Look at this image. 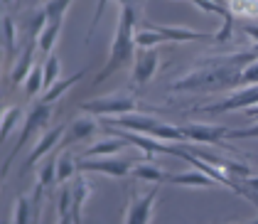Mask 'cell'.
Returning <instances> with one entry per match:
<instances>
[{
	"label": "cell",
	"mask_w": 258,
	"mask_h": 224,
	"mask_svg": "<svg viewBox=\"0 0 258 224\" xmlns=\"http://www.w3.org/2000/svg\"><path fill=\"white\" fill-rule=\"evenodd\" d=\"M256 54L251 49L231 52V54H209L204 60L192 64L187 74H182L177 82L170 86V91L184 94V91H219V89H234L238 86L241 69Z\"/></svg>",
	"instance_id": "6da1fadb"
},
{
	"label": "cell",
	"mask_w": 258,
	"mask_h": 224,
	"mask_svg": "<svg viewBox=\"0 0 258 224\" xmlns=\"http://www.w3.org/2000/svg\"><path fill=\"white\" fill-rule=\"evenodd\" d=\"M133 27H136V8H133V3L131 5H120V15H118V22H116V37L111 42V52H108L106 67L99 72V77L94 79V84L106 82L111 74H116V72L133 64V57H136Z\"/></svg>",
	"instance_id": "7a4b0ae2"
},
{
	"label": "cell",
	"mask_w": 258,
	"mask_h": 224,
	"mask_svg": "<svg viewBox=\"0 0 258 224\" xmlns=\"http://www.w3.org/2000/svg\"><path fill=\"white\" fill-rule=\"evenodd\" d=\"M108 126H116V128H125V131H136V133H145V136H153L160 141H170V143H187L184 141V133L179 126L172 123H165L150 116V114H138V111H131V114H120V116H111Z\"/></svg>",
	"instance_id": "3957f363"
},
{
	"label": "cell",
	"mask_w": 258,
	"mask_h": 224,
	"mask_svg": "<svg viewBox=\"0 0 258 224\" xmlns=\"http://www.w3.org/2000/svg\"><path fill=\"white\" fill-rule=\"evenodd\" d=\"M49 121H52V106H49V103L37 101L30 111H27V116H25V121H22V131H20V136H18V145L13 148V153L8 155L5 165L0 167V175H3V178L8 175V170H10V165H13V160H15V155L27 145V141H30L37 131H42Z\"/></svg>",
	"instance_id": "277c9868"
},
{
	"label": "cell",
	"mask_w": 258,
	"mask_h": 224,
	"mask_svg": "<svg viewBox=\"0 0 258 224\" xmlns=\"http://www.w3.org/2000/svg\"><path fill=\"white\" fill-rule=\"evenodd\" d=\"M79 108L84 114H91V116H106V119H111V116L138 111V99L133 94L116 91V94H106V96H96V99L81 101Z\"/></svg>",
	"instance_id": "5b68a950"
},
{
	"label": "cell",
	"mask_w": 258,
	"mask_h": 224,
	"mask_svg": "<svg viewBox=\"0 0 258 224\" xmlns=\"http://www.w3.org/2000/svg\"><path fill=\"white\" fill-rule=\"evenodd\" d=\"M253 103H258V84H246V86L236 89L234 94H229L226 99L209 103V106H197L195 111H199V114H229V111H243L246 106H253Z\"/></svg>",
	"instance_id": "8992f818"
},
{
	"label": "cell",
	"mask_w": 258,
	"mask_h": 224,
	"mask_svg": "<svg viewBox=\"0 0 258 224\" xmlns=\"http://www.w3.org/2000/svg\"><path fill=\"white\" fill-rule=\"evenodd\" d=\"M160 192V183H153V187L145 195H133L131 202L123 212V222L125 224H145L153 219L155 214V200Z\"/></svg>",
	"instance_id": "52a82bcc"
},
{
	"label": "cell",
	"mask_w": 258,
	"mask_h": 224,
	"mask_svg": "<svg viewBox=\"0 0 258 224\" xmlns=\"http://www.w3.org/2000/svg\"><path fill=\"white\" fill-rule=\"evenodd\" d=\"M131 160H123L116 155H101V158H81L79 160V170L81 173H99L106 178H125L131 175Z\"/></svg>",
	"instance_id": "ba28073f"
},
{
	"label": "cell",
	"mask_w": 258,
	"mask_h": 224,
	"mask_svg": "<svg viewBox=\"0 0 258 224\" xmlns=\"http://www.w3.org/2000/svg\"><path fill=\"white\" fill-rule=\"evenodd\" d=\"M133 72H131V84L133 86H145L155 74L160 67V54L155 52V47L150 49H140L136 47V57H133Z\"/></svg>",
	"instance_id": "9c48e42d"
},
{
	"label": "cell",
	"mask_w": 258,
	"mask_h": 224,
	"mask_svg": "<svg viewBox=\"0 0 258 224\" xmlns=\"http://www.w3.org/2000/svg\"><path fill=\"white\" fill-rule=\"evenodd\" d=\"M184 133V141L189 143H209V145H221V141H226L229 126H217V123H199L192 121L187 126H179Z\"/></svg>",
	"instance_id": "30bf717a"
},
{
	"label": "cell",
	"mask_w": 258,
	"mask_h": 224,
	"mask_svg": "<svg viewBox=\"0 0 258 224\" xmlns=\"http://www.w3.org/2000/svg\"><path fill=\"white\" fill-rule=\"evenodd\" d=\"M64 131H67V126H54V128H47V131L40 136V141L35 143V148L30 150V155L25 158L22 173H27V170H30L35 163H40L42 158H47L52 150H57V145H59L61 138H64Z\"/></svg>",
	"instance_id": "8fae6325"
},
{
	"label": "cell",
	"mask_w": 258,
	"mask_h": 224,
	"mask_svg": "<svg viewBox=\"0 0 258 224\" xmlns=\"http://www.w3.org/2000/svg\"><path fill=\"white\" fill-rule=\"evenodd\" d=\"M116 136H120L125 143H133V145H138L140 150L145 153V158L148 160H153V155H160V153H165V155H177V148H170V145H162L160 138H153V136H145V133H136V131H125V128H118L116 131Z\"/></svg>",
	"instance_id": "7c38bea8"
},
{
	"label": "cell",
	"mask_w": 258,
	"mask_h": 224,
	"mask_svg": "<svg viewBox=\"0 0 258 224\" xmlns=\"http://www.w3.org/2000/svg\"><path fill=\"white\" fill-rule=\"evenodd\" d=\"M91 185L94 183L81 170L72 178V222H81L84 219V207L91 200V192H94Z\"/></svg>",
	"instance_id": "4fadbf2b"
},
{
	"label": "cell",
	"mask_w": 258,
	"mask_h": 224,
	"mask_svg": "<svg viewBox=\"0 0 258 224\" xmlns=\"http://www.w3.org/2000/svg\"><path fill=\"white\" fill-rule=\"evenodd\" d=\"M96 131H99V121H96V116H91V114H84V111H81V116H77L74 121L67 126L64 138H61V145H69V143L84 141V138L94 136Z\"/></svg>",
	"instance_id": "5bb4252c"
},
{
	"label": "cell",
	"mask_w": 258,
	"mask_h": 224,
	"mask_svg": "<svg viewBox=\"0 0 258 224\" xmlns=\"http://www.w3.org/2000/svg\"><path fill=\"white\" fill-rule=\"evenodd\" d=\"M165 183L170 185H179V187H197V190H207V187H221V185L212 178V175H207L204 170H184V173H175V175H170L167 173V178H165Z\"/></svg>",
	"instance_id": "9a60e30c"
},
{
	"label": "cell",
	"mask_w": 258,
	"mask_h": 224,
	"mask_svg": "<svg viewBox=\"0 0 258 224\" xmlns=\"http://www.w3.org/2000/svg\"><path fill=\"white\" fill-rule=\"evenodd\" d=\"M155 30H160L165 35L167 42H175V44H182V42H204L209 40L207 32H199V30H192V27H182V25H153Z\"/></svg>",
	"instance_id": "2e32d148"
},
{
	"label": "cell",
	"mask_w": 258,
	"mask_h": 224,
	"mask_svg": "<svg viewBox=\"0 0 258 224\" xmlns=\"http://www.w3.org/2000/svg\"><path fill=\"white\" fill-rule=\"evenodd\" d=\"M125 148V141L116 136V133H111L108 138H101L96 141L94 145H89L86 150H84V155L81 158H101V155H118L120 150Z\"/></svg>",
	"instance_id": "e0dca14e"
},
{
	"label": "cell",
	"mask_w": 258,
	"mask_h": 224,
	"mask_svg": "<svg viewBox=\"0 0 258 224\" xmlns=\"http://www.w3.org/2000/svg\"><path fill=\"white\" fill-rule=\"evenodd\" d=\"M61 25H64V18H57V20H47V25L42 27V32L37 35V49H40L42 54L47 57L54 47H57V42H59V35H61Z\"/></svg>",
	"instance_id": "ac0fdd59"
},
{
	"label": "cell",
	"mask_w": 258,
	"mask_h": 224,
	"mask_svg": "<svg viewBox=\"0 0 258 224\" xmlns=\"http://www.w3.org/2000/svg\"><path fill=\"white\" fill-rule=\"evenodd\" d=\"M35 47H37V42L30 40V44L25 47L20 52V57L15 60V64H13V72H10V82L13 84H22L25 82V77H27V72L32 69V64H35Z\"/></svg>",
	"instance_id": "d6986e66"
},
{
	"label": "cell",
	"mask_w": 258,
	"mask_h": 224,
	"mask_svg": "<svg viewBox=\"0 0 258 224\" xmlns=\"http://www.w3.org/2000/svg\"><path fill=\"white\" fill-rule=\"evenodd\" d=\"M0 42H3V49H5V62L13 60V54L18 52V27H15V20L10 15H5L0 20Z\"/></svg>",
	"instance_id": "ffe728a7"
},
{
	"label": "cell",
	"mask_w": 258,
	"mask_h": 224,
	"mask_svg": "<svg viewBox=\"0 0 258 224\" xmlns=\"http://www.w3.org/2000/svg\"><path fill=\"white\" fill-rule=\"evenodd\" d=\"M131 175L136 178V180H145V183H165V178H167V173L160 167L158 163H153V160H145V163H138L131 167Z\"/></svg>",
	"instance_id": "44dd1931"
},
{
	"label": "cell",
	"mask_w": 258,
	"mask_h": 224,
	"mask_svg": "<svg viewBox=\"0 0 258 224\" xmlns=\"http://www.w3.org/2000/svg\"><path fill=\"white\" fill-rule=\"evenodd\" d=\"M84 74H86V69H81V72L72 74V77H67V79H61V82L57 79V82L52 84V86H47V89H44V96H42V101H44V103H54L61 96V94H67V91H69L74 84L81 82V79H84Z\"/></svg>",
	"instance_id": "7402d4cb"
},
{
	"label": "cell",
	"mask_w": 258,
	"mask_h": 224,
	"mask_svg": "<svg viewBox=\"0 0 258 224\" xmlns=\"http://www.w3.org/2000/svg\"><path fill=\"white\" fill-rule=\"evenodd\" d=\"M77 173H79V160H74L72 153H67L64 145L59 143V155H57V183H69Z\"/></svg>",
	"instance_id": "603a6c76"
},
{
	"label": "cell",
	"mask_w": 258,
	"mask_h": 224,
	"mask_svg": "<svg viewBox=\"0 0 258 224\" xmlns=\"http://www.w3.org/2000/svg\"><path fill=\"white\" fill-rule=\"evenodd\" d=\"M133 42H136V47L140 49H150V47H158V44H165V35L155 30L153 25H148V27H140V30H133Z\"/></svg>",
	"instance_id": "cb8c5ba5"
},
{
	"label": "cell",
	"mask_w": 258,
	"mask_h": 224,
	"mask_svg": "<svg viewBox=\"0 0 258 224\" xmlns=\"http://www.w3.org/2000/svg\"><path fill=\"white\" fill-rule=\"evenodd\" d=\"M224 5L241 20H258V0H226Z\"/></svg>",
	"instance_id": "d4e9b609"
},
{
	"label": "cell",
	"mask_w": 258,
	"mask_h": 224,
	"mask_svg": "<svg viewBox=\"0 0 258 224\" xmlns=\"http://www.w3.org/2000/svg\"><path fill=\"white\" fill-rule=\"evenodd\" d=\"M32 204H35L32 195H20V197L15 200V204H13V209H10V222H15V224L30 222V219L35 217V214H32Z\"/></svg>",
	"instance_id": "484cf974"
},
{
	"label": "cell",
	"mask_w": 258,
	"mask_h": 224,
	"mask_svg": "<svg viewBox=\"0 0 258 224\" xmlns=\"http://www.w3.org/2000/svg\"><path fill=\"white\" fill-rule=\"evenodd\" d=\"M20 119H22L20 106H13V108H8V111L0 114V145L8 141V136L13 133V128L20 126Z\"/></svg>",
	"instance_id": "4316f807"
},
{
	"label": "cell",
	"mask_w": 258,
	"mask_h": 224,
	"mask_svg": "<svg viewBox=\"0 0 258 224\" xmlns=\"http://www.w3.org/2000/svg\"><path fill=\"white\" fill-rule=\"evenodd\" d=\"M22 86H25V96H27V99H35L42 89H44V72H42V67L32 64V69L27 72Z\"/></svg>",
	"instance_id": "83f0119b"
},
{
	"label": "cell",
	"mask_w": 258,
	"mask_h": 224,
	"mask_svg": "<svg viewBox=\"0 0 258 224\" xmlns=\"http://www.w3.org/2000/svg\"><path fill=\"white\" fill-rule=\"evenodd\" d=\"M52 183H57V155H49L44 165L40 167V173H37V187H49Z\"/></svg>",
	"instance_id": "f1b7e54d"
},
{
	"label": "cell",
	"mask_w": 258,
	"mask_h": 224,
	"mask_svg": "<svg viewBox=\"0 0 258 224\" xmlns=\"http://www.w3.org/2000/svg\"><path fill=\"white\" fill-rule=\"evenodd\" d=\"M42 72H44V89L52 86V84L59 79V72H61V64H59V57L54 52H49L44 57V64H42Z\"/></svg>",
	"instance_id": "f546056e"
},
{
	"label": "cell",
	"mask_w": 258,
	"mask_h": 224,
	"mask_svg": "<svg viewBox=\"0 0 258 224\" xmlns=\"http://www.w3.org/2000/svg\"><path fill=\"white\" fill-rule=\"evenodd\" d=\"M72 3H74V0H47V3L42 5V10H44L47 20H57V18H64V15H67V10L72 8Z\"/></svg>",
	"instance_id": "4dcf8cb0"
},
{
	"label": "cell",
	"mask_w": 258,
	"mask_h": 224,
	"mask_svg": "<svg viewBox=\"0 0 258 224\" xmlns=\"http://www.w3.org/2000/svg\"><path fill=\"white\" fill-rule=\"evenodd\" d=\"M57 209H59V222L61 224L72 222V187H69V185H61Z\"/></svg>",
	"instance_id": "1f68e13d"
},
{
	"label": "cell",
	"mask_w": 258,
	"mask_h": 224,
	"mask_svg": "<svg viewBox=\"0 0 258 224\" xmlns=\"http://www.w3.org/2000/svg\"><path fill=\"white\" fill-rule=\"evenodd\" d=\"M231 35H234V15L226 10L224 18H221V27H219V32L212 37V40L214 42H229L231 40Z\"/></svg>",
	"instance_id": "d6a6232c"
},
{
	"label": "cell",
	"mask_w": 258,
	"mask_h": 224,
	"mask_svg": "<svg viewBox=\"0 0 258 224\" xmlns=\"http://www.w3.org/2000/svg\"><path fill=\"white\" fill-rule=\"evenodd\" d=\"M187 3L197 5L202 13H209V15H219V18H224V13L229 10L226 5H221V3H217V0H187Z\"/></svg>",
	"instance_id": "836d02e7"
},
{
	"label": "cell",
	"mask_w": 258,
	"mask_h": 224,
	"mask_svg": "<svg viewBox=\"0 0 258 224\" xmlns=\"http://www.w3.org/2000/svg\"><path fill=\"white\" fill-rule=\"evenodd\" d=\"M246 84H258V57L248 62L238 74V86H246Z\"/></svg>",
	"instance_id": "e575fe53"
},
{
	"label": "cell",
	"mask_w": 258,
	"mask_h": 224,
	"mask_svg": "<svg viewBox=\"0 0 258 224\" xmlns=\"http://www.w3.org/2000/svg\"><path fill=\"white\" fill-rule=\"evenodd\" d=\"M47 25V15H44V10H37L30 20H27V32H30V40H37V35L42 32V27Z\"/></svg>",
	"instance_id": "d590c367"
},
{
	"label": "cell",
	"mask_w": 258,
	"mask_h": 224,
	"mask_svg": "<svg viewBox=\"0 0 258 224\" xmlns=\"http://www.w3.org/2000/svg\"><path fill=\"white\" fill-rule=\"evenodd\" d=\"M238 138H258V121L256 126H248V128H229L226 141H238Z\"/></svg>",
	"instance_id": "8d00e7d4"
},
{
	"label": "cell",
	"mask_w": 258,
	"mask_h": 224,
	"mask_svg": "<svg viewBox=\"0 0 258 224\" xmlns=\"http://www.w3.org/2000/svg\"><path fill=\"white\" fill-rule=\"evenodd\" d=\"M111 0H96V10H94V20H91V27H89V35H86V40H91V35H94V30H96V25L99 20L103 18V13H106V5H108Z\"/></svg>",
	"instance_id": "74e56055"
},
{
	"label": "cell",
	"mask_w": 258,
	"mask_h": 224,
	"mask_svg": "<svg viewBox=\"0 0 258 224\" xmlns=\"http://www.w3.org/2000/svg\"><path fill=\"white\" fill-rule=\"evenodd\" d=\"M238 190H251V192H258V175H243L236 180V192Z\"/></svg>",
	"instance_id": "f35d334b"
},
{
	"label": "cell",
	"mask_w": 258,
	"mask_h": 224,
	"mask_svg": "<svg viewBox=\"0 0 258 224\" xmlns=\"http://www.w3.org/2000/svg\"><path fill=\"white\" fill-rule=\"evenodd\" d=\"M243 32L251 37L253 42H258V25L253 20H246V25H243Z\"/></svg>",
	"instance_id": "ab89813d"
},
{
	"label": "cell",
	"mask_w": 258,
	"mask_h": 224,
	"mask_svg": "<svg viewBox=\"0 0 258 224\" xmlns=\"http://www.w3.org/2000/svg\"><path fill=\"white\" fill-rule=\"evenodd\" d=\"M243 116H246V119H251V121H258V103L246 106V108H243Z\"/></svg>",
	"instance_id": "60d3db41"
},
{
	"label": "cell",
	"mask_w": 258,
	"mask_h": 224,
	"mask_svg": "<svg viewBox=\"0 0 258 224\" xmlns=\"http://www.w3.org/2000/svg\"><path fill=\"white\" fill-rule=\"evenodd\" d=\"M0 3H3V5H13L15 0H0Z\"/></svg>",
	"instance_id": "b9f144b4"
},
{
	"label": "cell",
	"mask_w": 258,
	"mask_h": 224,
	"mask_svg": "<svg viewBox=\"0 0 258 224\" xmlns=\"http://www.w3.org/2000/svg\"><path fill=\"white\" fill-rule=\"evenodd\" d=\"M120 5H131V3H133V0H118Z\"/></svg>",
	"instance_id": "7bdbcfd3"
},
{
	"label": "cell",
	"mask_w": 258,
	"mask_h": 224,
	"mask_svg": "<svg viewBox=\"0 0 258 224\" xmlns=\"http://www.w3.org/2000/svg\"><path fill=\"white\" fill-rule=\"evenodd\" d=\"M217 3H221V5H224V3H226V0H217Z\"/></svg>",
	"instance_id": "ee69618b"
},
{
	"label": "cell",
	"mask_w": 258,
	"mask_h": 224,
	"mask_svg": "<svg viewBox=\"0 0 258 224\" xmlns=\"http://www.w3.org/2000/svg\"><path fill=\"white\" fill-rule=\"evenodd\" d=\"M0 114H3V111H0Z\"/></svg>",
	"instance_id": "f6af8a7d"
},
{
	"label": "cell",
	"mask_w": 258,
	"mask_h": 224,
	"mask_svg": "<svg viewBox=\"0 0 258 224\" xmlns=\"http://www.w3.org/2000/svg\"><path fill=\"white\" fill-rule=\"evenodd\" d=\"M0 178H3V175H0Z\"/></svg>",
	"instance_id": "bcb514c9"
}]
</instances>
